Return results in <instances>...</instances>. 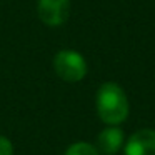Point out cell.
<instances>
[{"instance_id": "cell-1", "label": "cell", "mask_w": 155, "mask_h": 155, "mask_svg": "<svg viewBox=\"0 0 155 155\" xmlns=\"http://www.w3.org/2000/svg\"><path fill=\"white\" fill-rule=\"evenodd\" d=\"M95 107L105 125H120L128 117L130 110L124 88L115 82H105L100 85L95 97Z\"/></svg>"}, {"instance_id": "cell-2", "label": "cell", "mask_w": 155, "mask_h": 155, "mask_svg": "<svg viewBox=\"0 0 155 155\" xmlns=\"http://www.w3.org/2000/svg\"><path fill=\"white\" fill-rule=\"evenodd\" d=\"M54 70L62 80L75 84L87 75V62L75 50H60L54 57Z\"/></svg>"}, {"instance_id": "cell-3", "label": "cell", "mask_w": 155, "mask_h": 155, "mask_svg": "<svg viewBox=\"0 0 155 155\" xmlns=\"http://www.w3.org/2000/svg\"><path fill=\"white\" fill-rule=\"evenodd\" d=\"M70 12V0H38V18L48 27H60L65 24Z\"/></svg>"}, {"instance_id": "cell-4", "label": "cell", "mask_w": 155, "mask_h": 155, "mask_svg": "<svg viewBox=\"0 0 155 155\" xmlns=\"http://www.w3.org/2000/svg\"><path fill=\"white\" fill-rule=\"evenodd\" d=\"M125 155H155V130L140 128L125 143Z\"/></svg>"}, {"instance_id": "cell-5", "label": "cell", "mask_w": 155, "mask_h": 155, "mask_svg": "<svg viewBox=\"0 0 155 155\" xmlns=\"http://www.w3.org/2000/svg\"><path fill=\"white\" fill-rule=\"evenodd\" d=\"M124 132L117 125H108L98 134L97 150L104 155H115L124 145Z\"/></svg>"}, {"instance_id": "cell-6", "label": "cell", "mask_w": 155, "mask_h": 155, "mask_svg": "<svg viewBox=\"0 0 155 155\" xmlns=\"http://www.w3.org/2000/svg\"><path fill=\"white\" fill-rule=\"evenodd\" d=\"M65 155H100V152L88 142H75L65 150Z\"/></svg>"}, {"instance_id": "cell-7", "label": "cell", "mask_w": 155, "mask_h": 155, "mask_svg": "<svg viewBox=\"0 0 155 155\" xmlns=\"http://www.w3.org/2000/svg\"><path fill=\"white\" fill-rule=\"evenodd\" d=\"M0 155H14V145L5 135H0Z\"/></svg>"}]
</instances>
